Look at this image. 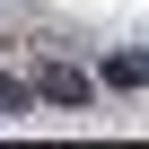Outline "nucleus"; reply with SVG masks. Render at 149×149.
<instances>
[{
    "mask_svg": "<svg viewBox=\"0 0 149 149\" xmlns=\"http://www.w3.org/2000/svg\"><path fill=\"white\" fill-rule=\"evenodd\" d=\"M26 105H35V88H26V79H9V70H0V114H26Z\"/></svg>",
    "mask_w": 149,
    "mask_h": 149,
    "instance_id": "obj_3",
    "label": "nucleus"
},
{
    "mask_svg": "<svg viewBox=\"0 0 149 149\" xmlns=\"http://www.w3.org/2000/svg\"><path fill=\"white\" fill-rule=\"evenodd\" d=\"M35 97H44V105H88V97H97V79H88V70H70V61H44Z\"/></svg>",
    "mask_w": 149,
    "mask_h": 149,
    "instance_id": "obj_1",
    "label": "nucleus"
},
{
    "mask_svg": "<svg viewBox=\"0 0 149 149\" xmlns=\"http://www.w3.org/2000/svg\"><path fill=\"white\" fill-rule=\"evenodd\" d=\"M105 88H149V53H105Z\"/></svg>",
    "mask_w": 149,
    "mask_h": 149,
    "instance_id": "obj_2",
    "label": "nucleus"
}]
</instances>
